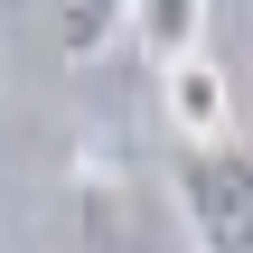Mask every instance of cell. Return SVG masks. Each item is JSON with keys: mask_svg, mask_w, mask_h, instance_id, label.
I'll list each match as a JSON object with an SVG mask.
<instances>
[{"mask_svg": "<svg viewBox=\"0 0 253 253\" xmlns=\"http://www.w3.org/2000/svg\"><path fill=\"white\" fill-rule=\"evenodd\" d=\"M169 188L188 207L197 253H253V150L244 141H207L169 160Z\"/></svg>", "mask_w": 253, "mask_h": 253, "instance_id": "1", "label": "cell"}, {"mask_svg": "<svg viewBox=\"0 0 253 253\" xmlns=\"http://www.w3.org/2000/svg\"><path fill=\"white\" fill-rule=\"evenodd\" d=\"M160 103H169V131H178V150L235 141V84H225V66H216V56H188V66H169V75H160Z\"/></svg>", "mask_w": 253, "mask_h": 253, "instance_id": "2", "label": "cell"}, {"mask_svg": "<svg viewBox=\"0 0 253 253\" xmlns=\"http://www.w3.org/2000/svg\"><path fill=\"white\" fill-rule=\"evenodd\" d=\"M131 38H141L150 66L169 75V66L207 56V47H197V38H207V0H131Z\"/></svg>", "mask_w": 253, "mask_h": 253, "instance_id": "3", "label": "cell"}, {"mask_svg": "<svg viewBox=\"0 0 253 253\" xmlns=\"http://www.w3.org/2000/svg\"><path fill=\"white\" fill-rule=\"evenodd\" d=\"M122 28H131V0H56V47H66L75 66L103 56Z\"/></svg>", "mask_w": 253, "mask_h": 253, "instance_id": "4", "label": "cell"}]
</instances>
